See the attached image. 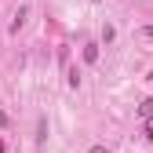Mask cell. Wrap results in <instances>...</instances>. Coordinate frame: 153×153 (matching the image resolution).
Instances as JSON below:
<instances>
[{
  "label": "cell",
  "mask_w": 153,
  "mask_h": 153,
  "mask_svg": "<svg viewBox=\"0 0 153 153\" xmlns=\"http://www.w3.org/2000/svg\"><path fill=\"white\" fill-rule=\"evenodd\" d=\"M84 62H99V44H88L84 48Z\"/></svg>",
  "instance_id": "6da1fadb"
},
{
  "label": "cell",
  "mask_w": 153,
  "mask_h": 153,
  "mask_svg": "<svg viewBox=\"0 0 153 153\" xmlns=\"http://www.w3.org/2000/svg\"><path fill=\"white\" fill-rule=\"evenodd\" d=\"M139 117H153V99H146V102H139Z\"/></svg>",
  "instance_id": "7a4b0ae2"
},
{
  "label": "cell",
  "mask_w": 153,
  "mask_h": 153,
  "mask_svg": "<svg viewBox=\"0 0 153 153\" xmlns=\"http://www.w3.org/2000/svg\"><path fill=\"white\" fill-rule=\"evenodd\" d=\"M22 22H26V7H18V15H15V22H11V29L18 33V26H22Z\"/></svg>",
  "instance_id": "3957f363"
},
{
  "label": "cell",
  "mask_w": 153,
  "mask_h": 153,
  "mask_svg": "<svg viewBox=\"0 0 153 153\" xmlns=\"http://www.w3.org/2000/svg\"><path fill=\"white\" fill-rule=\"evenodd\" d=\"M146 139H149V142H153V117H149V120H146Z\"/></svg>",
  "instance_id": "277c9868"
},
{
  "label": "cell",
  "mask_w": 153,
  "mask_h": 153,
  "mask_svg": "<svg viewBox=\"0 0 153 153\" xmlns=\"http://www.w3.org/2000/svg\"><path fill=\"white\" fill-rule=\"evenodd\" d=\"M91 153H113V149H106V146H91Z\"/></svg>",
  "instance_id": "5b68a950"
},
{
  "label": "cell",
  "mask_w": 153,
  "mask_h": 153,
  "mask_svg": "<svg viewBox=\"0 0 153 153\" xmlns=\"http://www.w3.org/2000/svg\"><path fill=\"white\" fill-rule=\"evenodd\" d=\"M146 36H153V26H149V29H146Z\"/></svg>",
  "instance_id": "8992f818"
},
{
  "label": "cell",
  "mask_w": 153,
  "mask_h": 153,
  "mask_svg": "<svg viewBox=\"0 0 153 153\" xmlns=\"http://www.w3.org/2000/svg\"><path fill=\"white\" fill-rule=\"evenodd\" d=\"M0 153H4V142H0Z\"/></svg>",
  "instance_id": "52a82bcc"
}]
</instances>
